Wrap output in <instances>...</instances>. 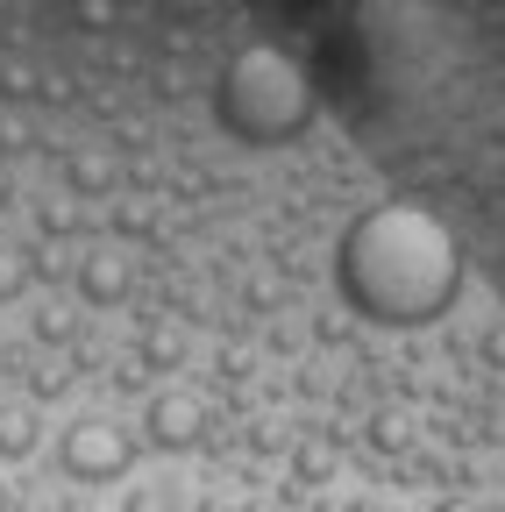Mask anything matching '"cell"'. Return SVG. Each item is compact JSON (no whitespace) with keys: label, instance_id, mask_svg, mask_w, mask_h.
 <instances>
[{"label":"cell","instance_id":"obj_1","mask_svg":"<svg viewBox=\"0 0 505 512\" xmlns=\"http://www.w3.org/2000/svg\"><path fill=\"white\" fill-rule=\"evenodd\" d=\"M335 285L377 328H427L463 292V249L427 207H370L335 249Z\"/></svg>","mask_w":505,"mask_h":512},{"label":"cell","instance_id":"obj_2","mask_svg":"<svg viewBox=\"0 0 505 512\" xmlns=\"http://www.w3.org/2000/svg\"><path fill=\"white\" fill-rule=\"evenodd\" d=\"M214 121L228 128L235 143H249V150L299 143L306 121H313V86H306V72H299L278 43H249V50H235L221 64Z\"/></svg>","mask_w":505,"mask_h":512},{"label":"cell","instance_id":"obj_3","mask_svg":"<svg viewBox=\"0 0 505 512\" xmlns=\"http://www.w3.org/2000/svg\"><path fill=\"white\" fill-rule=\"evenodd\" d=\"M129 463H136L129 427H114V420H100V413L72 420L65 441H57V470H65L72 484H114V477H129Z\"/></svg>","mask_w":505,"mask_h":512},{"label":"cell","instance_id":"obj_4","mask_svg":"<svg viewBox=\"0 0 505 512\" xmlns=\"http://www.w3.org/2000/svg\"><path fill=\"white\" fill-rule=\"evenodd\" d=\"M143 434H150V448H164V456H185V448L207 441V406L193 392H157L143 406Z\"/></svg>","mask_w":505,"mask_h":512},{"label":"cell","instance_id":"obj_5","mask_svg":"<svg viewBox=\"0 0 505 512\" xmlns=\"http://www.w3.org/2000/svg\"><path fill=\"white\" fill-rule=\"evenodd\" d=\"M136 292V264L121 249H93V256H79V299H93V306H121Z\"/></svg>","mask_w":505,"mask_h":512},{"label":"cell","instance_id":"obj_6","mask_svg":"<svg viewBox=\"0 0 505 512\" xmlns=\"http://www.w3.org/2000/svg\"><path fill=\"white\" fill-rule=\"evenodd\" d=\"M65 185H72V200H100V192H114L121 185L114 150H72L65 157Z\"/></svg>","mask_w":505,"mask_h":512},{"label":"cell","instance_id":"obj_7","mask_svg":"<svg viewBox=\"0 0 505 512\" xmlns=\"http://www.w3.org/2000/svg\"><path fill=\"white\" fill-rule=\"evenodd\" d=\"M43 448V413L22 399V406H0V463H29Z\"/></svg>","mask_w":505,"mask_h":512},{"label":"cell","instance_id":"obj_8","mask_svg":"<svg viewBox=\"0 0 505 512\" xmlns=\"http://www.w3.org/2000/svg\"><path fill=\"white\" fill-rule=\"evenodd\" d=\"M36 285V249H22V242H0V306L8 299H22Z\"/></svg>","mask_w":505,"mask_h":512},{"label":"cell","instance_id":"obj_9","mask_svg":"<svg viewBox=\"0 0 505 512\" xmlns=\"http://www.w3.org/2000/svg\"><path fill=\"white\" fill-rule=\"evenodd\" d=\"M36 228L50 242H72V235H86V214H79V200H43L36 207Z\"/></svg>","mask_w":505,"mask_h":512},{"label":"cell","instance_id":"obj_10","mask_svg":"<svg viewBox=\"0 0 505 512\" xmlns=\"http://www.w3.org/2000/svg\"><path fill=\"white\" fill-rule=\"evenodd\" d=\"M121 512H178V484H164V477H150V484H129Z\"/></svg>","mask_w":505,"mask_h":512},{"label":"cell","instance_id":"obj_11","mask_svg":"<svg viewBox=\"0 0 505 512\" xmlns=\"http://www.w3.org/2000/svg\"><path fill=\"white\" fill-rule=\"evenodd\" d=\"M36 93H43V72H36V64H22V57L0 64V100H36Z\"/></svg>","mask_w":505,"mask_h":512},{"label":"cell","instance_id":"obj_12","mask_svg":"<svg viewBox=\"0 0 505 512\" xmlns=\"http://www.w3.org/2000/svg\"><path fill=\"white\" fill-rule=\"evenodd\" d=\"M36 342H57V349H65V342H79V313H65V306L50 299V306L36 313Z\"/></svg>","mask_w":505,"mask_h":512},{"label":"cell","instance_id":"obj_13","mask_svg":"<svg viewBox=\"0 0 505 512\" xmlns=\"http://www.w3.org/2000/svg\"><path fill=\"white\" fill-rule=\"evenodd\" d=\"M292 470H299V484H321V477H335V448H328V441H306Z\"/></svg>","mask_w":505,"mask_h":512},{"label":"cell","instance_id":"obj_14","mask_svg":"<svg viewBox=\"0 0 505 512\" xmlns=\"http://www.w3.org/2000/svg\"><path fill=\"white\" fill-rule=\"evenodd\" d=\"M65 384H72V363H36L29 370V399H57Z\"/></svg>","mask_w":505,"mask_h":512},{"label":"cell","instance_id":"obj_15","mask_svg":"<svg viewBox=\"0 0 505 512\" xmlns=\"http://www.w3.org/2000/svg\"><path fill=\"white\" fill-rule=\"evenodd\" d=\"M114 228H121V235H150V228H157V207H143V200H121V207H114Z\"/></svg>","mask_w":505,"mask_h":512},{"label":"cell","instance_id":"obj_16","mask_svg":"<svg viewBox=\"0 0 505 512\" xmlns=\"http://www.w3.org/2000/svg\"><path fill=\"white\" fill-rule=\"evenodd\" d=\"M29 143H36V128H29L22 114H0V157H22Z\"/></svg>","mask_w":505,"mask_h":512},{"label":"cell","instance_id":"obj_17","mask_svg":"<svg viewBox=\"0 0 505 512\" xmlns=\"http://www.w3.org/2000/svg\"><path fill=\"white\" fill-rule=\"evenodd\" d=\"M178 356H185V342H178V335H164V328H157V335L143 342V363H150V370H171Z\"/></svg>","mask_w":505,"mask_h":512},{"label":"cell","instance_id":"obj_18","mask_svg":"<svg viewBox=\"0 0 505 512\" xmlns=\"http://www.w3.org/2000/svg\"><path fill=\"white\" fill-rule=\"evenodd\" d=\"M434 512H491V505H477V498H441Z\"/></svg>","mask_w":505,"mask_h":512},{"label":"cell","instance_id":"obj_19","mask_svg":"<svg viewBox=\"0 0 505 512\" xmlns=\"http://www.w3.org/2000/svg\"><path fill=\"white\" fill-rule=\"evenodd\" d=\"M15 200V171H8V157H0V207Z\"/></svg>","mask_w":505,"mask_h":512},{"label":"cell","instance_id":"obj_20","mask_svg":"<svg viewBox=\"0 0 505 512\" xmlns=\"http://www.w3.org/2000/svg\"><path fill=\"white\" fill-rule=\"evenodd\" d=\"M15 505H22V491H15L8 477H0V512H15Z\"/></svg>","mask_w":505,"mask_h":512},{"label":"cell","instance_id":"obj_21","mask_svg":"<svg viewBox=\"0 0 505 512\" xmlns=\"http://www.w3.org/2000/svg\"><path fill=\"white\" fill-rule=\"evenodd\" d=\"M57 512H93V505H86V498H65V505H57Z\"/></svg>","mask_w":505,"mask_h":512}]
</instances>
